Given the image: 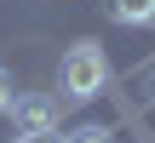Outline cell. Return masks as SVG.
Wrapping results in <instances>:
<instances>
[{
  "instance_id": "obj_1",
  "label": "cell",
  "mask_w": 155,
  "mask_h": 143,
  "mask_svg": "<svg viewBox=\"0 0 155 143\" xmlns=\"http://www.w3.org/2000/svg\"><path fill=\"white\" fill-rule=\"evenodd\" d=\"M104 86H109V57H104V46H98V40H75V46L63 52V63H58V92H63L69 103H92Z\"/></svg>"
},
{
  "instance_id": "obj_2",
  "label": "cell",
  "mask_w": 155,
  "mask_h": 143,
  "mask_svg": "<svg viewBox=\"0 0 155 143\" xmlns=\"http://www.w3.org/2000/svg\"><path fill=\"white\" fill-rule=\"evenodd\" d=\"M58 97L52 92H17L12 103V138H29V132H58Z\"/></svg>"
},
{
  "instance_id": "obj_5",
  "label": "cell",
  "mask_w": 155,
  "mask_h": 143,
  "mask_svg": "<svg viewBox=\"0 0 155 143\" xmlns=\"http://www.w3.org/2000/svg\"><path fill=\"white\" fill-rule=\"evenodd\" d=\"M12 103H17V80L0 69V115H12Z\"/></svg>"
},
{
  "instance_id": "obj_6",
  "label": "cell",
  "mask_w": 155,
  "mask_h": 143,
  "mask_svg": "<svg viewBox=\"0 0 155 143\" xmlns=\"http://www.w3.org/2000/svg\"><path fill=\"white\" fill-rule=\"evenodd\" d=\"M12 143H63V132H29V138H12Z\"/></svg>"
},
{
  "instance_id": "obj_3",
  "label": "cell",
  "mask_w": 155,
  "mask_h": 143,
  "mask_svg": "<svg viewBox=\"0 0 155 143\" xmlns=\"http://www.w3.org/2000/svg\"><path fill=\"white\" fill-rule=\"evenodd\" d=\"M104 11H109V23H121V29L155 23V0H104Z\"/></svg>"
},
{
  "instance_id": "obj_7",
  "label": "cell",
  "mask_w": 155,
  "mask_h": 143,
  "mask_svg": "<svg viewBox=\"0 0 155 143\" xmlns=\"http://www.w3.org/2000/svg\"><path fill=\"white\" fill-rule=\"evenodd\" d=\"M144 97H150V103H155V69H150V75H144Z\"/></svg>"
},
{
  "instance_id": "obj_4",
  "label": "cell",
  "mask_w": 155,
  "mask_h": 143,
  "mask_svg": "<svg viewBox=\"0 0 155 143\" xmlns=\"http://www.w3.org/2000/svg\"><path fill=\"white\" fill-rule=\"evenodd\" d=\"M63 143H109V126H75L63 132Z\"/></svg>"
}]
</instances>
